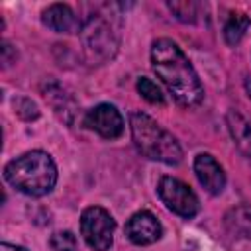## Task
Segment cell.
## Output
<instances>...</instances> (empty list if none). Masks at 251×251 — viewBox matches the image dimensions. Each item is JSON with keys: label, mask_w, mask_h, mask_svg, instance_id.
<instances>
[{"label": "cell", "mask_w": 251, "mask_h": 251, "mask_svg": "<svg viewBox=\"0 0 251 251\" xmlns=\"http://www.w3.org/2000/svg\"><path fill=\"white\" fill-rule=\"evenodd\" d=\"M226 124H227V129L231 133V139H233L237 151L251 163V124L247 122V118L243 114H239L233 108L227 110Z\"/></svg>", "instance_id": "obj_12"}, {"label": "cell", "mask_w": 251, "mask_h": 251, "mask_svg": "<svg viewBox=\"0 0 251 251\" xmlns=\"http://www.w3.org/2000/svg\"><path fill=\"white\" fill-rule=\"evenodd\" d=\"M224 226L233 237L251 239V206L239 204L227 210L224 216Z\"/></svg>", "instance_id": "obj_13"}, {"label": "cell", "mask_w": 251, "mask_h": 251, "mask_svg": "<svg viewBox=\"0 0 251 251\" xmlns=\"http://www.w3.org/2000/svg\"><path fill=\"white\" fill-rule=\"evenodd\" d=\"M14 110L25 122H31V120H37L39 118V110H37L35 102L31 98H25V96H20V98L14 100Z\"/></svg>", "instance_id": "obj_18"}, {"label": "cell", "mask_w": 251, "mask_h": 251, "mask_svg": "<svg viewBox=\"0 0 251 251\" xmlns=\"http://www.w3.org/2000/svg\"><path fill=\"white\" fill-rule=\"evenodd\" d=\"M0 251H27V249L22 247V245H14V243H8V241H2L0 243Z\"/></svg>", "instance_id": "obj_19"}, {"label": "cell", "mask_w": 251, "mask_h": 251, "mask_svg": "<svg viewBox=\"0 0 251 251\" xmlns=\"http://www.w3.org/2000/svg\"><path fill=\"white\" fill-rule=\"evenodd\" d=\"M41 94L43 98L49 102V106L53 108V112L67 124H73L75 114H76V102L73 100V96L55 80H45L41 84Z\"/></svg>", "instance_id": "obj_11"}, {"label": "cell", "mask_w": 251, "mask_h": 251, "mask_svg": "<svg viewBox=\"0 0 251 251\" xmlns=\"http://www.w3.org/2000/svg\"><path fill=\"white\" fill-rule=\"evenodd\" d=\"M151 67L180 106L194 108L202 102V98H204L202 82H200L192 63L184 55V51L173 39L159 37L153 41Z\"/></svg>", "instance_id": "obj_1"}, {"label": "cell", "mask_w": 251, "mask_h": 251, "mask_svg": "<svg viewBox=\"0 0 251 251\" xmlns=\"http://www.w3.org/2000/svg\"><path fill=\"white\" fill-rule=\"evenodd\" d=\"M194 175L198 178V182L204 186L206 192L218 196L224 192L226 188V173L222 169V165L214 159V155L210 153H198L194 157Z\"/></svg>", "instance_id": "obj_9"}, {"label": "cell", "mask_w": 251, "mask_h": 251, "mask_svg": "<svg viewBox=\"0 0 251 251\" xmlns=\"http://www.w3.org/2000/svg\"><path fill=\"white\" fill-rule=\"evenodd\" d=\"M118 8V4H106L82 18L78 35L84 61L90 67L104 65L118 53L122 39V14Z\"/></svg>", "instance_id": "obj_2"}, {"label": "cell", "mask_w": 251, "mask_h": 251, "mask_svg": "<svg viewBox=\"0 0 251 251\" xmlns=\"http://www.w3.org/2000/svg\"><path fill=\"white\" fill-rule=\"evenodd\" d=\"M129 129L131 139L143 157L165 165H178L182 161V147L176 137L159 126L151 116L143 112H131Z\"/></svg>", "instance_id": "obj_4"}, {"label": "cell", "mask_w": 251, "mask_h": 251, "mask_svg": "<svg viewBox=\"0 0 251 251\" xmlns=\"http://www.w3.org/2000/svg\"><path fill=\"white\" fill-rule=\"evenodd\" d=\"M84 126L104 139H118L124 133V118L114 104H98L84 116Z\"/></svg>", "instance_id": "obj_7"}, {"label": "cell", "mask_w": 251, "mask_h": 251, "mask_svg": "<svg viewBox=\"0 0 251 251\" xmlns=\"http://www.w3.org/2000/svg\"><path fill=\"white\" fill-rule=\"evenodd\" d=\"M116 220L100 206H88L80 214V235L94 251H108L114 243Z\"/></svg>", "instance_id": "obj_5"}, {"label": "cell", "mask_w": 251, "mask_h": 251, "mask_svg": "<svg viewBox=\"0 0 251 251\" xmlns=\"http://www.w3.org/2000/svg\"><path fill=\"white\" fill-rule=\"evenodd\" d=\"M167 8L175 14L176 20H180L184 24H194L200 16L202 4L192 2V0H182V2H167Z\"/></svg>", "instance_id": "obj_15"}, {"label": "cell", "mask_w": 251, "mask_h": 251, "mask_svg": "<svg viewBox=\"0 0 251 251\" xmlns=\"http://www.w3.org/2000/svg\"><path fill=\"white\" fill-rule=\"evenodd\" d=\"M157 194L161 198V202L176 216L180 218H194L200 212V202L198 196L194 194V190L175 178V176H161L159 184H157Z\"/></svg>", "instance_id": "obj_6"}, {"label": "cell", "mask_w": 251, "mask_h": 251, "mask_svg": "<svg viewBox=\"0 0 251 251\" xmlns=\"http://www.w3.org/2000/svg\"><path fill=\"white\" fill-rule=\"evenodd\" d=\"M49 247L53 251H78V241L73 231H55L49 237Z\"/></svg>", "instance_id": "obj_17"}, {"label": "cell", "mask_w": 251, "mask_h": 251, "mask_svg": "<svg viewBox=\"0 0 251 251\" xmlns=\"http://www.w3.org/2000/svg\"><path fill=\"white\" fill-rule=\"evenodd\" d=\"M135 88H137L139 96H141L143 100H147L149 104H157V106H163V104H165V94H163V90H161L151 78H147V76L137 78Z\"/></svg>", "instance_id": "obj_16"}, {"label": "cell", "mask_w": 251, "mask_h": 251, "mask_svg": "<svg viewBox=\"0 0 251 251\" xmlns=\"http://www.w3.org/2000/svg\"><path fill=\"white\" fill-rule=\"evenodd\" d=\"M249 27H251V20H249V16H245L243 12H231L229 16H227V20H226V24H224V41L227 43V45H237L243 37H245V33L249 31Z\"/></svg>", "instance_id": "obj_14"}, {"label": "cell", "mask_w": 251, "mask_h": 251, "mask_svg": "<svg viewBox=\"0 0 251 251\" xmlns=\"http://www.w3.org/2000/svg\"><path fill=\"white\" fill-rule=\"evenodd\" d=\"M243 86H245V92H247V96L251 98V78H245V82H243Z\"/></svg>", "instance_id": "obj_20"}, {"label": "cell", "mask_w": 251, "mask_h": 251, "mask_svg": "<svg viewBox=\"0 0 251 251\" xmlns=\"http://www.w3.org/2000/svg\"><path fill=\"white\" fill-rule=\"evenodd\" d=\"M126 235L135 245H151L161 239L163 226L151 212L139 210L126 222Z\"/></svg>", "instance_id": "obj_8"}, {"label": "cell", "mask_w": 251, "mask_h": 251, "mask_svg": "<svg viewBox=\"0 0 251 251\" xmlns=\"http://www.w3.org/2000/svg\"><path fill=\"white\" fill-rule=\"evenodd\" d=\"M41 22L47 29L55 33H75L80 31L82 18H78L67 4H51L41 12Z\"/></svg>", "instance_id": "obj_10"}, {"label": "cell", "mask_w": 251, "mask_h": 251, "mask_svg": "<svg viewBox=\"0 0 251 251\" xmlns=\"http://www.w3.org/2000/svg\"><path fill=\"white\" fill-rule=\"evenodd\" d=\"M4 178L22 194L45 196L57 184V165L45 151H27L4 167Z\"/></svg>", "instance_id": "obj_3"}]
</instances>
